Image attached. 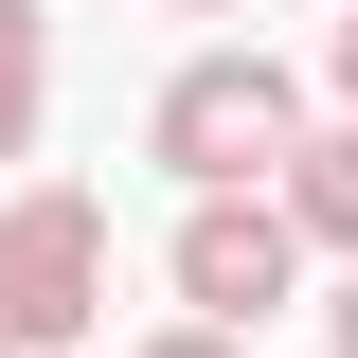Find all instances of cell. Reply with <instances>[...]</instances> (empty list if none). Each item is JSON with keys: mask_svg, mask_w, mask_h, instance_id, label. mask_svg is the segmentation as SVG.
Returning <instances> with one entry per match:
<instances>
[{"mask_svg": "<svg viewBox=\"0 0 358 358\" xmlns=\"http://www.w3.org/2000/svg\"><path fill=\"white\" fill-rule=\"evenodd\" d=\"M287 143H305V72L287 54H179L162 108H143V162H179V197H268L287 179Z\"/></svg>", "mask_w": 358, "mask_h": 358, "instance_id": "6da1fadb", "label": "cell"}, {"mask_svg": "<svg viewBox=\"0 0 358 358\" xmlns=\"http://www.w3.org/2000/svg\"><path fill=\"white\" fill-rule=\"evenodd\" d=\"M90 322H108V197L18 179L0 197V358H72Z\"/></svg>", "mask_w": 358, "mask_h": 358, "instance_id": "7a4b0ae2", "label": "cell"}, {"mask_svg": "<svg viewBox=\"0 0 358 358\" xmlns=\"http://www.w3.org/2000/svg\"><path fill=\"white\" fill-rule=\"evenodd\" d=\"M179 322H215V341H251L287 287H305V233H287V197H179Z\"/></svg>", "mask_w": 358, "mask_h": 358, "instance_id": "3957f363", "label": "cell"}, {"mask_svg": "<svg viewBox=\"0 0 358 358\" xmlns=\"http://www.w3.org/2000/svg\"><path fill=\"white\" fill-rule=\"evenodd\" d=\"M268 197H287V233H305V251H341V268H358V126H305Z\"/></svg>", "mask_w": 358, "mask_h": 358, "instance_id": "277c9868", "label": "cell"}, {"mask_svg": "<svg viewBox=\"0 0 358 358\" xmlns=\"http://www.w3.org/2000/svg\"><path fill=\"white\" fill-rule=\"evenodd\" d=\"M54 126V0H0V162H36Z\"/></svg>", "mask_w": 358, "mask_h": 358, "instance_id": "5b68a950", "label": "cell"}, {"mask_svg": "<svg viewBox=\"0 0 358 358\" xmlns=\"http://www.w3.org/2000/svg\"><path fill=\"white\" fill-rule=\"evenodd\" d=\"M126 358H251V341H215V322H162V341H126Z\"/></svg>", "mask_w": 358, "mask_h": 358, "instance_id": "8992f818", "label": "cell"}, {"mask_svg": "<svg viewBox=\"0 0 358 358\" xmlns=\"http://www.w3.org/2000/svg\"><path fill=\"white\" fill-rule=\"evenodd\" d=\"M322 90H341V126H358V18H341V36H322Z\"/></svg>", "mask_w": 358, "mask_h": 358, "instance_id": "52a82bcc", "label": "cell"}, {"mask_svg": "<svg viewBox=\"0 0 358 358\" xmlns=\"http://www.w3.org/2000/svg\"><path fill=\"white\" fill-rule=\"evenodd\" d=\"M322 341H341V358H358V268H341V305H322Z\"/></svg>", "mask_w": 358, "mask_h": 358, "instance_id": "ba28073f", "label": "cell"}, {"mask_svg": "<svg viewBox=\"0 0 358 358\" xmlns=\"http://www.w3.org/2000/svg\"><path fill=\"white\" fill-rule=\"evenodd\" d=\"M162 18H251V0H162Z\"/></svg>", "mask_w": 358, "mask_h": 358, "instance_id": "9c48e42d", "label": "cell"}]
</instances>
